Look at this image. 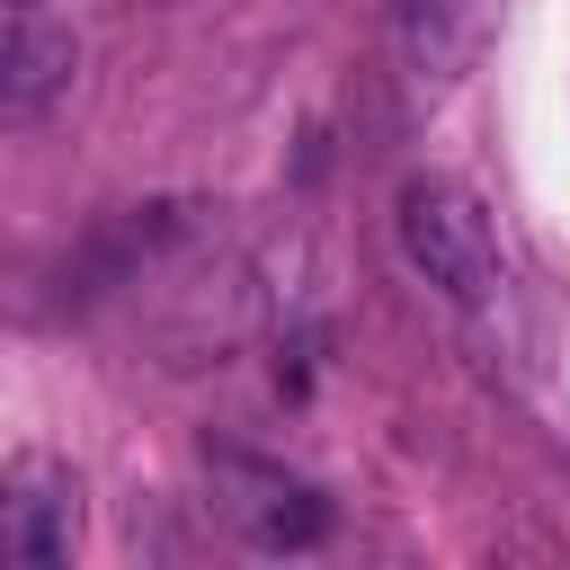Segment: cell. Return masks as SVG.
<instances>
[{
  "mask_svg": "<svg viewBox=\"0 0 570 570\" xmlns=\"http://www.w3.org/2000/svg\"><path fill=\"white\" fill-rule=\"evenodd\" d=\"M392 232H401V258H410L436 294H454V303H490V294L508 285L499 232H490V214H481V196H472L463 178H436V169L401 178Z\"/></svg>",
  "mask_w": 570,
  "mask_h": 570,
  "instance_id": "cell-1",
  "label": "cell"
},
{
  "mask_svg": "<svg viewBox=\"0 0 570 570\" xmlns=\"http://www.w3.org/2000/svg\"><path fill=\"white\" fill-rule=\"evenodd\" d=\"M205 481H214V517H223L240 543H258V552H312V543L330 534V499H321L303 472L267 463V454L214 445V454H205Z\"/></svg>",
  "mask_w": 570,
  "mask_h": 570,
  "instance_id": "cell-2",
  "label": "cell"
},
{
  "mask_svg": "<svg viewBox=\"0 0 570 570\" xmlns=\"http://www.w3.org/2000/svg\"><path fill=\"white\" fill-rule=\"evenodd\" d=\"M499 36V0H392V45L410 89H454Z\"/></svg>",
  "mask_w": 570,
  "mask_h": 570,
  "instance_id": "cell-3",
  "label": "cell"
},
{
  "mask_svg": "<svg viewBox=\"0 0 570 570\" xmlns=\"http://www.w3.org/2000/svg\"><path fill=\"white\" fill-rule=\"evenodd\" d=\"M71 534H80V490H71V472L18 463V472L0 481V561H9V570H45V561L71 552Z\"/></svg>",
  "mask_w": 570,
  "mask_h": 570,
  "instance_id": "cell-4",
  "label": "cell"
},
{
  "mask_svg": "<svg viewBox=\"0 0 570 570\" xmlns=\"http://www.w3.org/2000/svg\"><path fill=\"white\" fill-rule=\"evenodd\" d=\"M71 71H80V45L62 27H36V18L9 27L0 36V116H18V125L53 116L71 98Z\"/></svg>",
  "mask_w": 570,
  "mask_h": 570,
  "instance_id": "cell-5",
  "label": "cell"
}]
</instances>
